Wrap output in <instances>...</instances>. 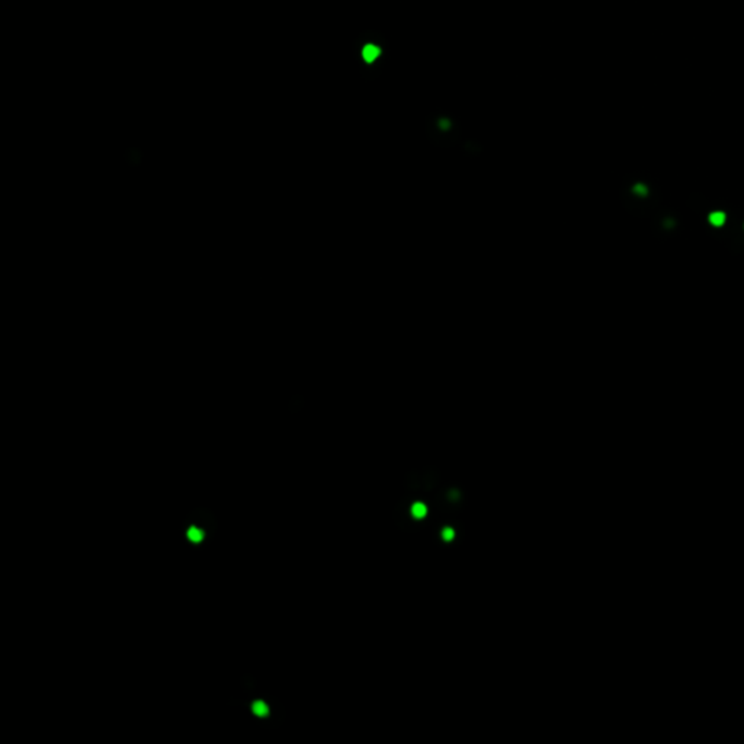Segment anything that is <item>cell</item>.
I'll return each mask as SVG.
<instances>
[{"label": "cell", "instance_id": "obj_1", "mask_svg": "<svg viewBox=\"0 0 744 744\" xmlns=\"http://www.w3.org/2000/svg\"><path fill=\"white\" fill-rule=\"evenodd\" d=\"M621 202L630 214L645 219L657 208L660 189L649 175H630L621 186Z\"/></svg>", "mask_w": 744, "mask_h": 744}, {"label": "cell", "instance_id": "obj_2", "mask_svg": "<svg viewBox=\"0 0 744 744\" xmlns=\"http://www.w3.org/2000/svg\"><path fill=\"white\" fill-rule=\"evenodd\" d=\"M426 135L435 146L452 147L461 138V124L453 114L439 109L427 116Z\"/></svg>", "mask_w": 744, "mask_h": 744}, {"label": "cell", "instance_id": "obj_3", "mask_svg": "<svg viewBox=\"0 0 744 744\" xmlns=\"http://www.w3.org/2000/svg\"><path fill=\"white\" fill-rule=\"evenodd\" d=\"M208 525H219V520L217 518H215L214 512L205 506H198L195 509H192L190 513L183 518V520L181 522V526H179V532H181V537L182 539L188 535L189 539L185 541L186 542H190L192 539L195 541H202L205 535H211L212 538L215 537V534H217V531L214 530H208Z\"/></svg>", "mask_w": 744, "mask_h": 744}, {"label": "cell", "instance_id": "obj_4", "mask_svg": "<svg viewBox=\"0 0 744 744\" xmlns=\"http://www.w3.org/2000/svg\"><path fill=\"white\" fill-rule=\"evenodd\" d=\"M653 234L660 240H667L682 230V219L678 211L671 208L660 209L652 221Z\"/></svg>", "mask_w": 744, "mask_h": 744}, {"label": "cell", "instance_id": "obj_5", "mask_svg": "<svg viewBox=\"0 0 744 744\" xmlns=\"http://www.w3.org/2000/svg\"><path fill=\"white\" fill-rule=\"evenodd\" d=\"M438 509L444 513H455L463 509L465 497L460 486H448L437 497Z\"/></svg>", "mask_w": 744, "mask_h": 744}, {"label": "cell", "instance_id": "obj_6", "mask_svg": "<svg viewBox=\"0 0 744 744\" xmlns=\"http://www.w3.org/2000/svg\"><path fill=\"white\" fill-rule=\"evenodd\" d=\"M420 482H422V489H423L425 492L434 490L435 487H438V484H439V482H441V472H439V470L432 468V467L425 468V470L420 472Z\"/></svg>", "mask_w": 744, "mask_h": 744}, {"label": "cell", "instance_id": "obj_7", "mask_svg": "<svg viewBox=\"0 0 744 744\" xmlns=\"http://www.w3.org/2000/svg\"><path fill=\"white\" fill-rule=\"evenodd\" d=\"M403 486H404V489H405L407 492H417L419 489H422L420 472H419L417 470H412L409 474L405 475Z\"/></svg>", "mask_w": 744, "mask_h": 744}, {"label": "cell", "instance_id": "obj_8", "mask_svg": "<svg viewBox=\"0 0 744 744\" xmlns=\"http://www.w3.org/2000/svg\"><path fill=\"white\" fill-rule=\"evenodd\" d=\"M240 686H242L243 692H246L248 695L249 693H253L256 686H257V679L252 675V673H245L242 675V678H240Z\"/></svg>", "mask_w": 744, "mask_h": 744}, {"label": "cell", "instance_id": "obj_9", "mask_svg": "<svg viewBox=\"0 0 744 744\" xmlns=\"http://www.w3.org/2000/svg\"><path fill=\"white\" fill-rule=\"evenodd\" d=\"M463 150H464L465 154L474 157V156H477V154H480V153L483 152V147H482V144H480L477 140H471L470 138V140H467L463 144Z\"/></svg>", "mask_w": 744, "mask_h": 744}, {"label": "cell", "instance_id": "obj_10", "mask_svg": "<svg viewBox=\"0 0 744 744\" xmlns=\"http://www.w3.org/2000/svg\"><path fill=\"white\" fill-rule=\"evenodd\" d=\"M126 156H127V161H128L130 164H133V166H138V164L141 163V157H142V154H141V152L137 150V149H131V150H128Z\"/></svg>", "mask_w": 744, "mask_h": 744}, {"label": "cell", "instance_id": "obj_11", "mask_svg": "<svg viewBox=\"0 0 744 744\" xmlns=\"http://www.w3.org/2000/svg\"><path fill=\"white\" fill-rule=\"evenodd\" d=\"M303 405H304V398L301 396H294L290 401V405H288V409H290L291 413H297L301 410Z\"/></svg>", "mask_w": 744, "mask_h": 744}]
</instances>
